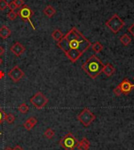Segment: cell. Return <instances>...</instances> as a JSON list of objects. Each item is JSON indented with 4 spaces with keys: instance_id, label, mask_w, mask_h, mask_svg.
<instances>
[{
    "instance_id": "cell-21",
    "label": "cell",
    "mask_w": 134,
    "mask_h": 150,
    "mask_svg": "<svg viewBox=\"0 0 134 150\" xmlns=\"http://www.w3.org/2000/svg\"><path fill=\"white\" fill-rule=\"evenodd\" d=\"M5 121H6L9 124H12L14 123L15 116L12 113H8L5 115Z\"/></svg>"
},
{
    "instance_id": "cell-9",
    "label": "cell",
    "mask_w": 134,
    "mask_h": 150,
    "mask_svg": "<svg viewBox=\"0 0 134 150\" xmlns=\"http://www.w3.org/2000/svg\"><path fill=\"white\" fill-rule=\"evenodd\" d=\"M120 89L122 92V94L128 95L134 88V84H133L131 82L129 81V79H124L119 84H118Z\"/></svg>"
},
{
    "instance_id": "cell-13",
    "label": "cell",
    "mask_w": 134,
    "mask_h": 150,
    "mask_svg": "<svg viewBox=\"0 0 134 150\" xmlns=\"http://www.w3.org/2000/svg\"><path fill=\"white\" fill-rule=\"evenodd\" d=\"M90 146V141L86 138H83L80 142H78L77 148L78 150H89Z\"/></svg>"
},
{
    "instance_id": "cell-19",
    "label": "cell",
    "mask_w": 134,
    "mask_h": 150,
    "mask_svg": "<svg viewBox=\"0 0 134 150\" xmlns=\"http://www.w3.org/2000/svg\"><path fill=\"white\" fill-rule=\"evenodd\" d=\"M55 135V132L54 130L51 128H47L46 131L44 132V136L47 138V139H52Z\"/></svg>"
},
{
    "instance_id": "cell-12",
    "label": "cell",
    "mask_w": 134,
    "mask_h": 150,
    "mask_svg": "<svg viewBox=\"0 0 134 150\" xmlns=\"http://www.w3.org/2000/svg\"><path fill=\"white\" fill-rule=\"evenodd\" d=\"M115 69L112 64H110V63L105 64L104 66V69H103V73L105 74V76H107V77L111 76L113 74L115 73Z\"/></svg>"
},
{
    "instance_id": "cell-6",
    "label": "cell",
    "mask_w": 134,
    "mask_h": 150,
    "mask_svg": "<svg viewBox=\"0 0 134 150\" xmlns=\"http://www.w3.org/2000/svg\"><path fill=\"white\" fill-rule=\"evenodd\" d=\"M48 102H49V99L40 91L37 92L35 94H34V96L30 98V103L33 105L35 108L39 110L42 109L47 105Z\"/></svg>"
},
{
    "instance_id": "cell-27",
    "label": "cell",
    "mask_w": 134,
    "mask_h": 150,
    "mask_svg": "<svg viewBox=\"0 0 134 150\" xmlns=\"http://www.w3.org/2000/svg\"><path fill=\"white\" fill-rule=\"evenodd\" d=\"M13 2L15 3V4L17 5V6L18 8H20L21 6L25 5V2L24 0H13Z\"/></svg>"
},
{
    "instance_id": "cell-16",
    "label": "cell",
    "mask_w": 134,
    "mask_h": 150,
    "mask_svg": "<svg viewBox=\"0 0 134 150\" xmlns=\"http://www.w3.org/2000/svg\"><path fill=\"white\" fill-rule=\"evenodd\" d=\"M120 42H121V43H122L123 46L127 47V46H129V45L132 42L131 37L127 34L122 35V36L120 37Z\"/></svg>"
},
{
    "instance_id": "cell-7",
    "label": "cell",
    "mask_w": 134,
    "mask_h": 150,
    "mask_svg": "<svg viewBox=\"0 0 134 150\" xmlns=\"http://www.w3.org/2000/svg\"><path fill=\"white\" fill-rule=\"evenodd\" d=\"M17 14L19 15L20 18L24 21H28L30 23V25H32V28L35 30V28L33 25L32 20H31V17L34 15V11L31 9V8L27 5H24L23 6L20 8L19 11L17 12Z\"/></svg>"
},
{
    "instance_id": "cell-25",
    "label": "cell",
    "mask_w": 134,
    "mask_h": 150,
    "mask_svg": "<svg viewBox=\"0 0 134 150\" xmlns=\"http://www.w3.org/2000/svg\"><path fill=\"white\" fill-rule=\"evenodd\" d=\"M8 7H9V9H10V10H12V11H15V10H17V5L15 4V3L13 2V1H12V2H10V3H8Z\"/></svg>"
},
{
    "instance_id": "cell-8",
    "label": "cell",
    "mask_w": 134,
    "mask_h": 150,
    "mask_svg": "<svg viewBox=\"0 0 134 150\" xmlns=\"http://www.w3.org/2000/svg\"><path fill=\"white\" fill-rule=\"evenodd\" d=\"M24 76H25V72L22 71V69L18 65L13 67L8 72V76L10 77V79L14 83L19 82L24 77Z\"/></svg>"
},
{
    "instance_id": "cell-31",
    "label": "cell",
    "mask_w": 134,
    "mask_h": 150,
    "mask_svg": "<svg viewBox=\"0 0 134 150\" xmlns=\"http://www.w3.org/2000/svg\"><path fill=\"white\" fill-rule=\"evenodd\" d=\"M11 150H24V149H23L20 146H19V145H17V146H15L13 149H11Z\"/></svg>"
},
{
    "instance_id": "cell-15",
    "label": "cell",
    "mask_w": 134,
    "mask_h": 150,
    "mask_svg": "<svg viewBox=\"0 0 134 150\" xmlns=\"http://www.w3.org/2000/svg\"><path fill=\"white\" fill-rule=\"evenodd\" d=\"M43 13H44V14L46 15L47 17H54V15L56 14V10L54 9L52 6H47V7L45 8L43 10Z\"/></svg>"
},
{
    "instance_id": "cell-23",
    "label": "cell",
    "mask_w": 134,
    "mask_h": 150,
    "mask_svg": "<svg viewBox=\"0 0 134 150\" xmlns=\"http://www.w3.org/2000/svg\"><path fill=\"white\" fill-rule=\"evenodd\" d=\"M8 7V3L6 0H0V10H5Z\"/></svg>"
},
{
    "instance_id": "cell-24",
    "label": "cell",
    "mask_w": 134,
    "mask_h": 150,
    "mask_svg": "<svg viewBox=\"0 0 134 150\" xmlns=\"http://www.w3.org/2000/svg\"><path fill=\"white\" fill-rule=\"evenodd\" d=\"M113 93H114V94H115L116 97H120L121 95H122V91H121V89H120L118 85V86H116L114 90H113Z\"/></svg>"
},
{
    "instance_id": "cell-17",
    "label": "cell",
    "mask_w": 134,
    "mask_h": 150,
    "mask_svg": "<svg viewBox=\"0 0 134 150\" xmlns=\"http://www.w3.org/2000/svg\"><path fill=\"white\" fill-rule=\"evenodd\" d=\"M51 36L52 38L54 39L55 41H56V42H59L60 40L63 38V33H62V32H61V30L60 29H55L53 31V32H52L51 34Z\"/></svg>"
},
{
    "instance_id": "cell-3",
    "label": "cell",
    "mask_w": 134,
    "mask_h": 150,
    "mask_svg": "<svg viewBox=\"0 0 134 150\" xmlns=\"http://www.w3.org/2000/svg\"><path fill=\"white\" fill-rule=\"evenodd\" d=\"M125 22L120 18L118 14H114L110 19L106 21V26L109 28L114 34H116L124 27Z\"/></svg>"
},
{
    "instance_id": "cell-2",
    "label": "cell",
    "mask_w": 134,
    "mask_h": 150,
    "mask_svg": "<svg viewBox=\"0 0 134 150\" xmlns=\"http://www.w3.org/2000/svg\"><path fill=\"white\" fill-rule=\"evenodd\" d=\"M104 66V64H103L97 56L92 55L90 58L86 60L85 63H83L82 69L91 79H96L103 72Z\"/></svg>"
},
{
    "instance_id": "cell-33",
    "label": "cell",
    "mask_w": 134,
    "mask_h": 150,
    "mask_svg": "<svg viewBox=\"0 0 134 150\" xmlns=\"http://www.w3.org/2000/svg\"><path fill=\"white\" fill-rule=\"evenodd\" d=\"M11 149H12V148L7 147V148H6V149H5V150H11Z\"/></svg>"
},
{
    "instance_id": "cell-30",
    "label": "cell",
    "mask_w": 134,
    "mask_h": 150,
    "mask_svg": "<svg viewBox=\"0 0 134 150\" xmlns=\"http://www.w3.org/2000/svg\"><path fill=\"white\" fill-rule=\"evenodd\" d=\"M4 76H5V73H4V71H2V70H0V79H3Z\"/></svg>"
},
{
    "instance_id": "cell-26",
    "label": "cell",
    "mask_w": 134,
    "mask_h": 150,
    "mask_svg": "<svg viewBox=\"0 0 134 150\" xmlns=\"http://www.w3.org/2000/svg\"><path fill=\"white\" fill-rule=\"evenodd\" d=\"M5 112L2 109V108H0V124L5 120Z\"/></svg>"
},
{
    "instance_id": "cell-11",
    "label": "cell",
    "mask_w": 134,
    "mask_h": 150,
    "mask_svg": "<svg viewBox=\"0 0 134 150\" xmlns=\"http://www.w3.org/2000/svg\"><path fill=\"white\" fill-rule=\"evenodd\" d=\"M37 123H38V120L35 117H30L29 119H28L27 121L24 123L23 126L27 130H31L36 125Z\"/></svg>"
},
{
    "instance_id": "cell-35",
    "label": "cell",
    "mask_w": 134,
    "mask_h": 150,
    "mask_svg": "<svg viewBox=\"0 0 134 150\" xmlns=\"http://www.w3.org/2000/svg\"><path fill=\"white\" fill-rule=\"evenodd\" d=\"M133 80H134V77H133Z\"/></svg>"
},
{
    "instance_id": "cell-18",
    "label": "cell",
    "mask_w": 134,
    "mask_h": 150,
    "mask_svg": "<svg viewBox=\"0 0 134 150\" xmlns=\"http://www.w3.org/2000/svg\"><path fill=\"white\" fill-rule=\"evenodd\" d=\"M92 50H93V51L98 54V53H100V52L102 51V50L104 49V47H103V45L100 43V42H94L93 44H92Z\"/></svg>"
},
{
    "instance_id": "cell-14",
    "label": "cell",
    "mask_w": 134,
    "mask_h": 150,
    "mask_svg": "<svg viewBox=\"0 0 134 150\" xmlns=\"http://www.w3.org/2000/svg\"><path fill=\"white\" fill-rule=\"evenodd\" d=\"M10 35H11V30L7 26L4 25L0 28V38H2L3 40H6L10 36Z\"/></svg>"
},
{
    "instance_id": "cell-10",
    "label": "cell",
    "mask_w": 134,
    "mask_h": 150,
    "mask_svg": "<svg viewBox=\"0 0 134 150\" xmlns=\"http://www.w3.org/2000/svg\"><path fill=\"white\" fill-rule=\"evenodd\" d=\"M25 50H26V48L19 42H16L10 47V51L12 52L16 57L21 56L22 54L25 53Z\"/></svg>"
},
{
    "instance_id": "cell-5",
    "label": "cell",
    "mask_w": 134,
    "mask_h": 150,
    "mask_svg": "<svg viewBox=\"0 0 134 150\" xmlns=\"http://www.w3.org/2000/svg\"><path fill=\"white\" fill-rule=\"evenodd\" d=\"M78 121L84 127H87L96 120V116L87 108H85L77 116Z\"/></svg>"
},
{
    "instance_id": "cell-32",
    "label": "cell",
    "mask_w": 134,
    "mask_h": 150,
    "mask_svg": "<svg viewBox=\"0 0 134 150\" xmlns=\"http://www.w3.org/2000/svg\"><path fill=\"white\" fill-rule=\"evenodd\" d=\"M2 64H3V59H2L1 57H0V65H1Z\"/></svg>"
},
{
    "instance_id": "cell-34",
    "label": "cell",
    "mask_w": 134,
    "mask_h": 150,
    "mask_svg": "<svg viewBox=\"0 0 134 150\" xmlns=\"http://www.w3.org/2000/svg\"><path fill=\"white\" fill-rule=\"evenodd\" d=\"M0 134H1V132H0Z\"/></svg>"
},
{
    "instance_id": "cell-22",
    "label": "cell",
    "mask_w": 134,
    "mask_h": 150,
    "mask_svg": "<svg viewBox=\"0 0 134 150\" xmlns=\"http://www.w3.org/2000/svg\"><path fill=\"white\" fill-rule=\"evenodd\" d=\"M17 16H18L17 13L15 12V11H12V10H10V12L7 13L8 19L10 21H14L17 17Z\"/></svg>"
},
{
    "instance_id": "cell-4",
    "label": "cell",
    "mask_w": 134,
    "mask_h": 150,
    "mask_svg": "<svg viewBox=\"0 0 134 150\" xmlns=\"http://www.w3.org/2000/svg\"><path fill=\"white\" fill-rule=\"evenodd\" d=\"M78 140L71 133L63 136L59 142V144L64 150H74L78 145Z\"/></svg>"
},
{
    "instance_id": "cell-28",
    "label": "cell",
    "mask_w": 134,
    "mask_h": 150,
    "mask_svg": "<svg viewBox=\"0 0 134 150\" xmlns=\"http://www.w3.org/2000/svg\"><path fill=\"white\" fill-rule=\"evenodd\" d=\"M128 31L134 37V23L132 25H130V27L128 28Z\"/></svg>"
},
{
    "instance_id": "cell-20",
    "label": "cell",
    "mask_w": 134,
    "mask_h": 150,
    "mask_svg": "<svg viewBox=\"0 0 134 150\" xmlns=\"http://www.w3.org/2000/svg\"><path fill=\"white\" fill-rule=\"evenodd\" d=\"M18 110L20 113L22 114H26L28 113V112L29 111V107L28 106L26 103H22L21 105H20L18 107Z\"/></svg>"
},
{
    "instance_id": "cell-1",
    "label": "cell",
    "mask_w": 134,
    "mask_h": 150,
    "mask_svg": "<svg viewBox=\"0 0 134 150\" xmlns=\"http://www.w3.org/2000/svg\"><path fill=\"white\" fill-rule=\"evenodd\" d=\"M56 46L72 63H75L92 44L75 27H73L57 42Z\"/></svg>"
},
{
    "instance_id": "cell-29",
    "label": "cell",
    "mask_w": 134,
    "mask_h": 150,
    "mask_svg": "<svg viewBox=\"0 0 134 150\" xmlns=\"http://www.w3.org/2000/svg\"><path fill=\"white\" fill-rule=\"evenodd\" d=\"M4 53H5V49H4L3 47L0 46V57H1L2 55H3Z\"/></svg>"
}]
</instances>
